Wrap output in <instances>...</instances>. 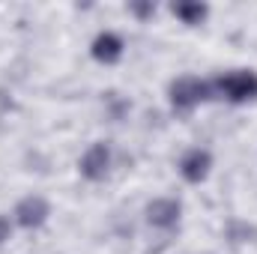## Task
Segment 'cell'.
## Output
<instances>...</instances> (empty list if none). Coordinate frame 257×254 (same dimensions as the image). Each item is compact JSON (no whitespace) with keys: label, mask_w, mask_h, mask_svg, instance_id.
Returning a JSON list of instances; mask_svg holds the SVG:
<instances>
[{"label":"cell","mask_w":257,"mask_h":254,"mask_svg":"<svg viewBox=\"0 0 257 254\" xmlns=\"http://www.w3.org/2000/svg\"><path fill=\"white\" fill-rule=\"evenodd\" d=\"M212 93L227 99V102H236V105L248 102V99H257V72H248V69L227 72L212 84Z\"/></svg>","instance_id":"6da1fadb"},{"label":"cell","mask_w":257,"mask_h":254,"mask_svg":"<svg viewBox=\"0 0 257 254\" xmlns=\"http://www.w3.org/2000/svg\"><path fill=\"white\" fill-rule=\"evenodd\" d=\"M212 96V84L200 81V78H192V75H183L171 84V105L177 111H192L194 105L206 102Z\"/></svg>","instance_id":"7a4b0ae2"},{"label":"cell","mask_w":257,"mask_h":254,"mask_svg":"<svg viewBox=\"0 0 257 254\" xmlns=\"http://www.w3.org/2000/svg\"><path fill=\"white\" fill-rule=\"evenodd\" d=\"M81 177L84 180H90V183H99V180H105L108 177V168H111V150H108V144H93L84 156H81Z\"/></svg>","instance_id":"3957f363"},{"label":"cell","mask_w":257,"mask_h":254,"mask_svg":"<svg viewBox=\"0 0 257 254\" xmlns=\"http://www.w3.org/2000/svg\"><path fill=\"white\" fill-rule=\"evenodd\" d=\"M48 215H51V206H48V200L39 197V194H30V197L18 200V206H15V221H18L21 227H27V230L42 227Z\"/></svg>","instance_id":"277c9868"},{"label":"cell","mask_w":257,"mask_h":254,"mask_svg":"<svg viewBox=\"0 0 257 254\" xmlns=\"http://www.w3.org/2000/svg\"><path fill=\"white\" fill-rule=\"evenodd\" d=\"M180 212H183L180 200H171V197H156L147 203V221L153 227H165V230L174 227L180 221Z\"/></svg>","instance_id":"5b68a950"},{"label":"cell","mask_w":257,"mask_h":254,"mask_svg":"<svg viewBox=\"0 0 257 254\" xmlns=\"http://www.w3.org/2000/svg\"><path fill=\"white\" fill-rule=\"evenodd\" d=\"M209 168H212V156H209L206 150H200V147L189 150V153L180 159V174H183L186 183H203L206 174H209Z\"/></svg>","instance_id":"8992f818"},{"label":"cell","mask_w":257,"mask_h":254,"mask_svg":"<svg viewBox=\"0 0 257 254\" xmlns=\"http://www.w3.org/2000/svg\"><path fill=\"white\" fill-rule=\"evenodd\" d=\"M90 51H93V57L99 63H117L123 57V39L117 33H99L93 39V48Z\"/></svg>","instance_id":"52a82bcc"},{"label":"cell","mask_w":257,"mask_h":254,"mask_svg":"<svg viewBox=\"0 0 257 254\" xmlns=\"http://www.w3.org/2000/svg\"><path fill=\"white\" fill-rule=\"evenodd\" d=\"M171 12H174L183 24H200V21L206 18V12H209V9H206L203 3H174V6H171Z\"/></svg>","instance_id":"ba28073f"},{"label":"cell","mask_w":257,"mask_h":254,"mask_svg":"<svg viewBox=\"0 0 257 254\" xmlns=\"http://www.w3.org/2000/svg\"><path fill=\"white\" fill-rule=\"evenodd\" d=\"M132 12H135V15H141V18H147V15H153V12H156V6H153V3H135V6H132Z\"/></svg>","instance_id":"9c48e42d"},{"label":"cell","mask_w":257,"mask_h":254,"mask_svg":"<svg viewBox=\"0 0 257 254\" xmlns=\"http://www.w3.org/2000/svg\"><path fill=\"white\" fill-rule=\"evenodd\" d=\"M6 236H9V221L0 215V242H6Z\"/></svg>","instance_id":"30bf717a"}]
</instances>
